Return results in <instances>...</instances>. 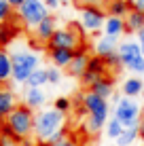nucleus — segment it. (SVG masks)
I'll return each instance as SVG.
<instances>
[{"mask_svg": "<svg viewBox=\"0 0 144 146\" xmlns=\"http://www.w3.org/2000/svg\"><path fill=\"white\" fill-rule=\"evenodd\" d=\"M17 17L21 19L23 26L28 28H36L42 19L49 17V9L42 0H26L21 7L17 9Z\"/></svg>", "mask_w": 144, "mask_h": 146, "instance_id": "obj_6", "label": "nucleus"}, {"mask_svg": "<svg viewBox=\"0 0 144 146\" xmlns=\"http://www.w3.org/2000/svg\"><path fill=\"white\" fill-rule=\"evenodd\" d=\"M53 108H55L57 112L66 114V112H70V110H72V100H68L66 95H62V98H57L55 102H53Z\"/></svg>", "mask_w": 144, "mask_h": 146, "instance_id": "obj_29", "label": "nucleus"}, {"mask_svg": "<svg viewBox=\"0 0 144 146\" xmlns=\"http://www.w3.org/2000/svg\"><path fill=\"white\" fill-rule=\"evenodd\" d=\"M127 70H131L133 74H144V55H142V57H138Z\"/></svg>", "mask_w": 144, "mask_h": 146, "instance_id": "obj_33", "label": "nucleus"}, {"mask_svg": "<svg viewBox=\"0 0 144 146\" xmlns=\"http://www.w3.org/2000/svg\"><path fill=\"white\" fill-rule=\"evenodd\" d=\"M123 131H125V127H123V123H121V121L110 119V121L106 123V135H108L110 140H119Z\"/></svg>", "mask_w": 144, "mask_h": 146, "instance_id": "obj_25", "label": "nucleus"}, {"mask_svg": "<svg viewBox=\"0 0 144 146\" xmlns=\"http://www.w3.org/2000/svg\"><path fill=\"white\" fill-rule=\"evenodd\" d=\"M104 62H106L108 70H112V72H121V68H123V62H121V55H119V51L110 53L108 57H104Z\"/></svg>", "mask_w": 144, "mask_h": 146, "instance_id": "obj_28", "label": "nucleus"}, {"mask_svg": "<svg viewBox=\"0 0 144 146\" xmlns=\"http://www.w3.org/2000/svg\"><path fill=\"white\" fill-rule=\"evenodd\" d=\"M140 117H142V110H140V104L131 98H123L117 102V108H115V119L121 121L125 129H136L138 123H140Z\"/></svg>", "mask_w": 144, "mask_h": 146, "instance_id": "obj_7", "label": "nucleus"}, {"mask_svg": "<svg viewBox=\"0 0 144 146\" xmlns=\"http://www.w3.org/2000/svg\"><path fill=\"white\" fill-rule=\"evenodd\" d=\"M2 89H4V85H2V83H0V93H2Z\"/></svg>", "mask_w": 144, "mask_h": 146, "instance_id": "obj_43", "label": "nucleus"}, {"mask_svg": "<svg viewBox=\"0 0 144 146\" xmlns=\"http://www.w3.org/2000/svg\"><path fill=\"white\" fill-rule=\"evenodd\" d=\"M13 78V59L7 53V49H0V83L7 85Z\"/></svg>", "mask_w": 144, "mask_h": 146, "instance_id": "obj_18", "label": "nucleus"}, {"mask_svg": "<svg viewBox=\"0 0 144 146\" xmlns=\"http://www.w3.org/2000/svg\"><path fill=\"white\" fill-rule=\"evenodd\" d=\"M44 146H78L74 140H70V138H66L64 142H59V144H44Z\"/></svg>", "mask_w": 144, "mask_h": 146, "instance_id": "obj_36", "label": "nucleus"}, {"mask_svg": "<svg viewBox=\"0 0 144 146\" xmlns=\"http://www.w3.org/2000/svg\"><path fill=\"white\" fill-rule=\"evenodd\" d=\"M17 34H19V28H17V23H13V19L7 23H0V49L9 47L17 38Z\"/></svg>", "mask_w": 144, "mask_h": 146, "instance_id": "obj_17", "label": "nucleus"}, {"mask_svg": "<svg viewBox=\"0 0 144 146\" xmlns=\"http://www.w3.org/2000/svg\"><path fill=\"white\" fill-rule=\"evenodd\" d=\"M15 108H17V98H15V93L11 91V89L4 87L2 93H0V119L4 121Z\"/></svg>", "mask_w": 144, "mask_h": 146, "instance_id": "obj_14", "label": "nucleus"}, {"mask_svg": "<svg viewBox=\"0 0 144 146\" xmlns=\"http://www.w3.org/2000/svg\"><path fill=\"white\" fill-rule=\"evenodd\" d=\"M125 32H127V26H125V19L123 17H108L106 23H104V36L119 38Z\"/></svg>", "mask_w": 144, "mask_h": 146, "instance_id": "obj_15", "label": "nucleus"}, {"mask_svg": "<svg viewBox=\"0 0 144 146\" xmlns=\"http://www.w3.org/2000/svg\"><path fill=\"white\" fill-rule=\"evenodd\" d=\"M121 91L125 98H138L142 91H144V83H142V78H138V76H129L125 80V83L121 85Z\"/></svg>", "mask_w": 144, "mask_h": 146, "instance_id": "obj_19", "label": "nucleus"}, {"mask_svg": "<svg viewBox=\"0 0 144 146\" xmlns=\"http://www.w3.org/2000/svg\"><path fill=\"white\" fill-rule=\"evenodd\" d=\"M108 0H72V4H76L78 11L83 9H106Z\"/></svg>", "mask_w": 144, "mask_h": 146, "instance_id": "obj_26", "label": "nucleus"}, {"mask_svg": "<svg viewBox=\"0 0 144 146\" xmlns=\"http://www.w3.org/2000/svg\"><path fill=\"white\" fill-rule=\"evenodd\" d=\"M0 146H19V140L15 135H2L0 133Z\"/></svg>", "mask_w": 144, "mask_h": 146, "instance_id": "obj_34", "label": "nucleus"}, {"mask_svg": "<svg viewBox=\"0 0 144 146\" xmlns=\"http://www.w3.org/2000/svg\"><path fill=\"white\" fill-rule=\"evenodd\" d=\"M47 78H49V83H51V85H57L59 80H62V70L55 68V66L47 68Z\"/></svg>", "mask_w": 144, "mask_h": 146, "instance_id": "obj_31", "label": "nucleus"}, {"mask_svg": "<svg viewBox=\"0 0 144 146\" xmlns=\"http://www.w3.org/2000/svg\"><path fill=\"white\" fill-rule=\"evenodd\" d=\"M4 123L11 127V131L15 133V138L21 142V140H28L34 131V123H36V114L34 110L26 106V104H17V108L4 119Z\"/></svg>", "mask_w": 144, "mask_h": 146, "instance_id": "obj_2", "label": "nucleus"}, {"mask_svg": "<svg viewBox=\"0 0 144 146\" xmlns=\"http://www.w3.org/2000/svg\"><path fill=\"white\" fill-rule=\"evenodd\" d=\"M104 11L108 13V17H123L125 19L131 9H129V4H127V0H108Z\"/></svg>", "mask_w": 144, "mask_h": 146, "instance_id": "obj_20", "label": "nucleus"}, {"mask_svg": "<svg viewBox=\"0 0 144 146\" xmlns=\"http://www.w3.org/2000/svg\"><path fill=\"white\" fill-rule=\"evenodd\" d=\"M64 119H66V114L57 112L55 108L40 110V112L36 114V123H34V135H36L42 144H47V140L64 127Z\"/></svg>", "mask_w": 144, "mask_h": 146, "instance_id": "obj_3", "label": "nucleus"}, {"mask_svg": "<svg viewBox=\"0 0 144 146\" xmlns=\"http://www.w3.org/2000/svg\"><path fill=\"white\" fill-rule=\"evenodd\" d=\"M23 2H26V0H9V4H11L13 9H19V7H21Z\"/></svg>", "mask_w": 144, "mask_h": 146, "instance_id": "obj_40", "label": "nucleus"}, {"mask_svg": "<svg viewBox=\"0 0 144 146\" xmlns=\"http://www.w3.org/2000/svg\"><path fill=\"white\" fill-rule=\"evenodd\" d=\"M117 38H110V36H102L100 40L96 42V55H100V57H108L110 53L117 51Z\"/></svg>", "mask_w": 144, "mask_h": 146, "instance_id": "obj_21", "label": "nucleus"}, {"mask_svg": "<svg viewBox=\"0 0 144 146\" xmlns=\"http://www.w3.org/2000/svg\"><path fill=\"white\" fill-rule=\"evenodd\" d=\"M138 133H140V138L144 140V112H142V117H140V123H138Z\"/></svg>", "mask_w": 144, "mask_h": 146, "instance_id": "obj_38", "label": "nucleus"}, {"mask_svg": "<svg viewBox=\"0 0 144 146\" xmlns=\"http://www.w3.org/2000/svg\"><path fill=\"white\" fill-rule=\"evenodd\" d=\"M74 53L76 51H70V49H49V59L55 68H68L74 59Z\"/></svg>", "mask_w": 144, "mask_h": 146, "instance_id": "obj_12", "label": "nucleus"}, {"mask_svg": "<svg viewBox=\"0 0 144 146\" xmlns=\"http://www.w3.org/2000/svg\"><path fill=\"white\" fill-rule=\"evenodd\" d=\"M89 91L96 93V95H100V98H104V100H108L112 93H115V80H112L110 74H106V76H102L96 85H91Z\"/></svg>", "mask_w": 144, "mask_h": 146, "instance_id": "obj_13", "label": "nucleus"}, {"mask_svg": "<svg viewBox=\"0 0 144 146\" xmlns=\"http://www.w3.org/2000/svg\"><path fill=\"white\" fill-rule=\"evenodd\" d=\"M42 2L47 4V9H57L59 4H62V2H59V0H42Z\"/></svg>", "mask_w": 144, "mask_h": 146, "instance_id": "obj_37", "label": "nucleus"}, {"mask_svg": "<svg viewBox=\"0 0 144 146\" xmlns=\"http://www.w3.org/2000/svg\"><path fill=\"white\" fill-rule=\"evenodd\" d=\"M44 100H47V95H44L42 89H34V87H28V89H26V95H23V104H26V106H30L32 110L42 108Z\"/></svg>", "mask_w": 144, "mask_h": 146, "instance_id": "obj_16", "label": "nucleus"}, {"mask_svg": "<svg viewBox=\"0 0 144 146\" xmlns=\"http://www.w3.org/2000/svg\"><path fill=\"white\" fill-rule=\"evenodd\" d=\"M11 59H13V80L15 83H28L30 74L34 70H38V64H40L38 55L32 51H26V49L15 51L11 55Z\"/></svg>", "mask_w": 144, "mask_h": 146, "instance_id": "obj_5", "label": "nucleus"}, {"mask_svg": "<svg viewBox=\"0 0 144 146\" xmlns=\"http://www.w3.org/2000/svg\"><path fill=\"white\" fill-rule=\"evenodd\" d=\"M83 26H66V28H59L53 38L49 40L47 49H70V51H76V49L85 47V40H83V32H81Z\"/></svg>", "mask_w": 144, "mask_h": 146, "instance_id": "obj_4", "label": "nucleus"}, {"mask_svg": "<svg viewBox=\"0 0 144 146\" xmlns=\"http://www.w3.org/2000/svg\"><path fill=\"white\" fill-rule=\"evenodd\" d=\"M138 42H140V49H142V55H144V30L138 32Z\"/></svg>", "mask_w": 144, "mask_h": 146, "instance_id": "obj_39", "label": "nucleus"}, {"mask_svg": "<svg viewBox=\"0 0 144 146\" xmlns=\"http://www.w3.org/2000/svg\"><path fill=\"white\" fill-rule=\"evenodd\" d=\"M78 102H81V108L87 112L85 129L89 133H98L104 125L108 123V104H106V100L100 98V95H96V93H91L87 89L85 93L78 95Z\"/></svg>", "mask_w": 144, "mask_h": 146, "instance_id": "obj_1", "label": "nucleus"}, {"mask_svg": "<svg viewBox=\"0 0 144 146\" xmlns=\"http://www.w3.org/2000/svg\"><path fill=\"white\" fill-rule=\"evenodd\" d=\"M131 11H138V13H144V0H127Z\"/></svg>", "mask_w": 144, "mask_h": 146, "instance_id": "obj_35", "label": "nucleus"}, {"mask_svg": "<svg viewBox=\"0 0 144 146\" xmlns=\"http://www.w3.org/2000/svg\"><path fill=\"white\" fill-rule=\"evenodd\" d=\"M108 19V13L104 9H83L81 11V26L87 32H98L104 30V23Z\"/></svg>", "mask_w": 144, "mask_h": 146, "instance_id": "obj_8", "label": "nucleus"}, {"mask_svg": "<svg viewBox=\"0 0 144 146\" xmlns=\"http://www.w3.org/2000/svg\"><path fill=\"white\" fill-rule=\"evenodd\" d=\"M2 125H4V121H2V119H0V131H2Z\"/></svg>", "mask_w": 144, "mask_h": 146, "instance_id": "obj_42", "label": "nucleus"}, {"mask_svg": "<svg viewBox=\"0 0 144 146\" xmlns=\"http://www.w3.org/2000/svg\"><path fill=\"white\" fill-rule=\"evenodd\" d=\"M13 19V7L9 4V0H0V23H7Z\"/></svg>", "mask_w": 144, "mask_h": 146, "instance_id": "obj_30", "label": "nucleus"}, {"mask_svg": "<svg viewBox=\"0 0 144 146\" xmlns=\"http://www.w3.org/2000/svg\"><path fill=\"white\" fill-rule=\"evenodd\" d=\"M49 83V78H47V68H38V70H34L32 74H30V78H28V87H34V89H40L42 85H47Z\"/></svg>", "mask_w": 144, "mask_h": 146, "instance_id": "obj_24", "label": "nucleus"}, {"mask_svg": "<svg viewBox=\"0 0 144 146\" xmlns=\"http://www.w3.org/2000/svg\"><path fill=\"white\" fill-rule=\"evenodd\" d=\"M89 59H91V55H89V51H87V44H85V47H81V49H76V53H74V59H72V64L68 66V74H70V76L81 78L83 74L87 72Z\"/></svg>", "mask_w": 144, "mask_h": 146, "instance_id": "obj_9", "label": "nucleus"}, {"mask_svg": "<svg viewBox=\"0 0 144 146\" xmlns=\"http://www.w3.org/2000/svg\"><path fill=\"white\" fill-rule=\"evenodd\" d=\"M59 2H62V4H70L72 0H59Z\"/></svg>", "mask_w": 144, "mask_h": 146, "instance_id": "obj_41", "label": "nucleus"}, {"mask_svg": "<svg viewBox=\"0 0 144 146\" xmlns=\"http://www.w3.org/2000/svg\"><path fill=\"white\" fill-rule=\"evenodd\" d=\"M87 72L93 74V76H98V78H102V76L108 74V66H106V62H104L100 55H91L89 66H87Z\"/></svg>", "mask_w": 144, "mask_h": 146, "instance_id": "obj_22", "label": "nucleus"}, {"mask_svg": "<svg viewBox=\"0 0 144 146\" xmlns=\"http://www.w3.org/2000/svg\"><path fill=\"white\" fill-rule=\"evenodd\" d=\"M55 32H57V28H55V17H51V15H49L47 19H42V21L34 28V40H36V42H40V44H49V40L53 38V34H55Z\"/></svg>", "mask_w": 144, "mask_h": 146, "instance_id": "obj_11", "label": "nucleus"}, {"mask_svg": "<svg viewBox=\"0 0 144 146\" xmlns=\"http://www.w3.org/2000/svg\"><path fill=\"white\" fill-rule=\"evenodd\" d=\"M125 26H127V32H140V30H144V13L129 11L125 17Z\"/></svg>", "mask_w": 144, "mask_h": 146, "instance_id": "obj_23", "label": "nucleus"}, {"mask_svg": "<svg viewBox=\"0 0 144 146\" xmlns=\"http://www.w3.org/2000/svg\"><path fill=\"white\" fill-rule=\"evenodd\" d=\"M138 138H140V133H138V127H136V129H125V131L121 133V138L117 140V146H129V144L136 142Z\"/></svg>", "mask_w": 144, "mask_h": 146, "instance_id": "obj_27", "label": "nucleus"}, {"mask_svg": "<svg viewBox=\"0 0 144 146\" xmlns=\"http://www.w3.org/2000/svg\"><path fill=\"white\" fill-rule=\"evenodd\" d=\"M119 55H121V62H123V68H129L138 57H142V49H140V42H133V40H125V42L119 44Z\"/></svg>", "mask_w": 144, "mask_h": 146, "instance_id": "obj_10", "label": "nucleus"}, {"mask_svg": "<svg viewBox=\"0 0 144 146\" xmlns=\"http://www.w3.org/2000/svg\"><path fill=\"white\" fill-rule=\"evenodd\" d=\"M68 138V135H66V129H59V131H55V133H53L51 135V138H49L47 140V144H59V142H64V140H66Z\"/></svg>", "mask_w": 144, "mask_h": 146, "instance_id": "obj_32", "label": "nucleus"}]
</instances>
